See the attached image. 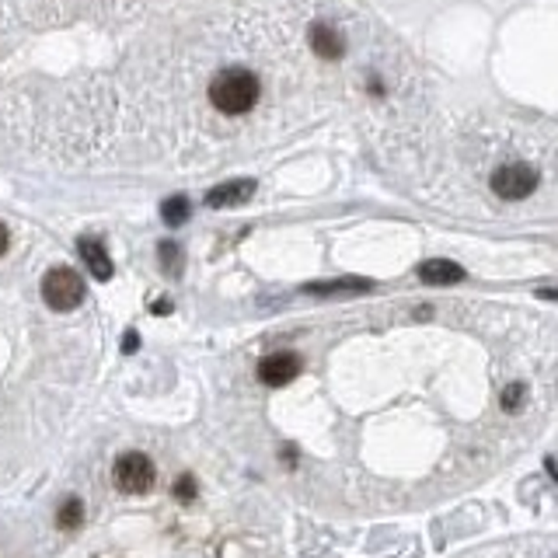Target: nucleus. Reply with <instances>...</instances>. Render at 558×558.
<instances>
[{
  "label": "nucleus",
  "mask_w": 558,
  "mask_h": 558,
  "mask_svg": "<svg viewBox=\"0 0 558 558\" xmlns=\"http://www.w3.org/2000/svg\"><path fill=\"white\" fill-rule=\"evenodd\" d=\"M259 78L244 67H227L210 80V101L227 116H244L259 101Z\"/></svg>",
  "instance_id": "nucleus-1"
},
{
  "label": "nucleus",
  "mask_w": 558,
  "mask_h": 558,
  "mask_svg": "<svg viewBox=\"0 0 558 558\" xmlns=\"http://www.w3.org/2000/svg\"><path fill=\"white\" fill-rule=\"evenodd\" d=\"M42 300L53 311H74L80 300H84V279H80V273L67 269V265L49 269L46 279H42Z\"/></svg>",
  "instance_id": "nucleus-2"
},
{
  "label": "nucleus",
  "mask_w": 558,
  "mask_h": 558,
  "mask_svg": "<svg viewBox=\"0 0 558 558\" xmlns=\"http://www.w3.org/2000/svg\"><path fill=\"white\" fill-rule=\"evenodd\" d=\"M112 479H116V489L126 492V496H143V492H150L154 489V479H158V471H154V460L147 458V454H122L116 460V468H112Z\"/></svg>",
  "instance_id": "nucleus-3"
},
{
  "label": "nucleus",
  "mask_w": 558,
  "mask_h": 558,
  "mask_svg": "<svg viewBox=\"0 0 558 558\" xmlns=\"http://www.w3.org/2000/svg\"><path fill=\"white\" fill-rule=\"evenodd\" d=\"M534 189H538V171L531 164H523V160L499 164L492 171V192L502 196V200H527Z\"/></svg>",
  "instance_id": "nucleus-4"
},
{
  "label": "nucleus",
  "mask_w": 558,
  "mask_h": 558,
  "mask_svg": "<svg viewBox=\"0 0 558 558\" xmlns=\"http://www.w3.org/2000/svg\"><path fill=\"white\" fill-rule=\"evenodd\" d=\"M300 374V356L297 353H269V356H262L259 363V380L265 388H283V384H290V380Z\"/></svg>",
  "instance_id": "nucleus-5"
},
{
  "label": "nucleus",
  "mask_w": 558,
  "mask_h": 558,
  "mask_svg": "<svg viewBox=\"0 0 558 558\" xmlns=\"http://www.w3.org/2000/svg\"><path fill=\"white\" fill-rule=\"evenodd\" d=\"M255 181L252 179H238V181H223L217 189L206 192V206L210 210H231V206H244V202L255 196Z\"/></svg>",
  "instance_id": "nucleus-6"
},
{
  "label": "nucleus",
  "mask_w": 558,
  "mask_h": 558,
  "mask_svg": "<svg viewBox=\"0 0 558 558\" xmlns=\"http://www.w3.org/2000/svg\"><path fill=\"white\" fill-rule=\"evenodd\" d=\"M311 49L318 53L321 60H339L342 53H346V39H342V32L336 25H328V21H315L311 25Z\"/></svg>",
  "instance_id": "nucleus-7"
},
{
  "label": "nucleus",
  "mask_w": 558,
  "mask_h": 558,
  "mask_svg": "<svg viewBox=\"0 0 558 558\" xmlns=\"http://www.w3.org/2000/svg\"><path fill=\"white\" fill-rule=\"evenodd\" d=\"M374 290V283L370 279H325V283H307L304 286V294H311V297H356V294H370Z\"/></svg>",
  "instance_id": "nucleus-8"
},
{
  "label": "nucleus",
  "mask_w": 558,
  "mask_h": 558,
  "mask_svg": "<svg viewBox=\"0 0 558 558\" xmlns=\"http://www.w3.org/2000/svg\"><path fill=\"white\" fill-rule=\"evenodd\" d=\"M416 273H418V279H422V283H429V286H450V283H460V279H464V269H460L458 262H450V259L422 262Z\"/></svg>",
  "instance_id": "nucleus-9"
},
{
  "label": "nucleus",
  "mask_w": 558,
  "mask_h": 558,
  "mask_svg": "<svg viewBox=\"0 0 558 558\" xmlns=\"http://www.w3.org/2000/svg\"><path fill=\"white\" fill-rule=\"evenodd\" d=\"M78 252H80V259H84V265H88V273L95 279H105L112 276V259H108V252H105V244L95 238H80L78 241Z\"/></svg>",
  "instance_id": "nucleus-10"
},
{
  "label": "nucleus",
  "mask_w": 558,
  "mask_h": 558,
  "mask_svg": "<svg viewBox=\"0 0 558 558\" xmlns=\"http://www.w3.org/2000/svg\"><path fill=\"white\" fill-rule=\"evenodd\" d=\"M80 520H84V502H80L78 496H70L60 506V513H57V527H60V531H78Z\"/></svg>",
  "instance_id": "nucleus-11"
},
{
  "label": "nucleus",
  "mask_w": 558,
  "mask_h": 558,
  "mask_svg": "<svg viewBox=\"0 0 558 558\" xmlns=\"http://www.w3.org/2000/svg\"><path fill=\"white\" fill-rule=\"evenodd\" d=\"M158 255H160V269L168 273V276H179L185 259H181V248L175 241H160L158 244Z\"/></svg>",
  "instance_id": "nucleus-12"
},
{
  "label": "nucleus",
  "mask_w": 558,
  "mask_h": 558,
  "mask_svg": "<svg viewBox=\"0 0 558 558\" xmlns=\"http://www.w3.org/2000/svg\"><path fill=\"white\" fill-rule=\"evenodd\" d=\"M160 217H164V223H171V227L185 223V220H189V200H185V196H171V200H164L160 202Z\"/></svg>",
  "instance_id": "nucleus-13"
},
{
  "label": "nucleus",
  "mask_w": 558,
  "mask_h": 558,
  "mask_svg": "<svg viewBox=\"0 0 558 558\" xmlns=\"http://www.w3.org/2000/svg\"><path fill=\"white\" fill-rule=\"evenodd\" d=\"M523 398H527V388L517 380V384H510V388L502 391V408H506V412H520Z\"/></svg>",
  "instance_id": "nucleus-14"
},
{
  "label": "nucleus",
  "mask_w": 558,
  "mask_h": 558,
  "mask_svg": "<svg viewBox=\"0 0 558 558\" xmlns=\"http://www.w3.org/2000/svg\"><path fill=\"white\" fill-rule=\"evenodd\" d=\"M175 496L181 499V502H189V499H196V479L192 475H181L179 485H175Z\"/></svg>",
  "instance_id": "nucleus-15"
},
{
  "label": "nucleus",
  "mask_w": 558,
  "mask_h": 558,
  "mask_svg": "<svg viewBox=\"0 0 558 558\" xmlns=\"http://www.w3.org/2000/svg\"><path fill=\"white\" fill-rule=\"evenodd\" d=\"M122 349H126V353H133V349H137V332H129V336H126V346H122Z\"/></svg>",
  "instance_id": "nucleus-16"
},
{
  "label": "nucleus",
  "mask_w": 558,
  "mask_h": 558,
  "mask_svg": "<svg viewBox=\"0 0 558 558\" xmlns=\"http://www.w3.org/2000/svg\"><path fill=\"white\" fill-rule=\"evenodd\" d=\"M4 252H7V227L0 223V255H4Z\"/></svg>",
  "instance_id": "nucleus-17"
}]
</instances>
